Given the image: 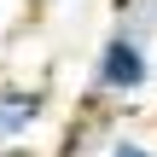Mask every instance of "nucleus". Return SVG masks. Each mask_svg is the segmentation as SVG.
I'll use <instances>...</instances> for the list:
<instances>
[{"instance_id": "1", "label": "nucleus", "mask_w": 157, "mask_h": 157, "mask_svg": "<svg viewBox=\"0 0 157 157\" xmlns=\"http://www.w3.org/2000/svg\"><path fill=\"white\" fill-rule=\"evenodd\" d=\"M151 87V41L111 23V35L93 47V70H87V93L111 99V105H128L134 93Z\"/></svg>"}, {"instance_id": "2", "label": "nucleus", "mask_w": 157, "mask_h": 157, "mask_svg": "<svg viewBox=\"0 0 157 157\" xmlns=\"http://www.w3.org/2000/svg\"><path fill=\"white\" fill-rule=\"evenodd\" d=\"M117 134H122V105H111V99L87 93V99H82V111L64 122V134H58L52 157H99Z\"/></svg>"}, {"instance_id": "3", "label": "nucleus", "mask_w": 157, "mask_h": 157, "mask_svg": "<svg viewBox=\"0 0 157 157\" xmlns=\"http://www.w3.org/2000/svg\"><path fill=\"white\" fill-rule=\"evenodd\" d=\"M52 111V87L47 82H6L0 87V146H23Z\"/></svg>"}, {"instance_id": "4", "label": "nucleus", "mask_w": 157, "mask_h": 157, "mask_svg": "<svg viewBox=\"0 0 157 157\" xmlns=\"http://www.w3.org/2000/svg\"><path fill=\"white\" fill-rule=\"evenodd\" d=\"M111 12H117V23H122V29H134V35H146V41H151V29H157V0H117Z\"/></svg>"}, {"instance_id": "5", "label": "nucleus", "mask_w": 157, "mask_h": 157, "mask_svg": "<svg viewBox=\"0 0 157 157\" xmlns=\"http://www.w3.org/2000/svg\"><path fill=\"white\" fill-rule=\"evenodd\" d=\"M99 157H157V146L146 140V134H128V128H122V134H117Z\"/></svg>"}, {"instance_id": "6", "label": "nucleus", "mask_w": 157, "mask_h": 157, "mask_svg": "<svg viewBox=\"0 0 157 157\" xmlns=\"http://www.w3.org/2000/svg\"><path fill=\"white\" fill-rule=\"evenodd\" d=\"M0 157H29V146H0Z\"/></svg>"}, {"instance_id": "7", "label": "nucleus", "mask_w": 157, "mask_h": 157, "mask_svg": "<svg viewBox=\"0 0 157 157\" xmlns=\"http://www.w3.org/2000/svg\"><path fill=\"white\" fill-rule=\"evenodd\" d=\"M41 6H64V0H41Z\"/></svg>"}]
</instances>
